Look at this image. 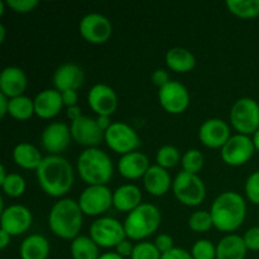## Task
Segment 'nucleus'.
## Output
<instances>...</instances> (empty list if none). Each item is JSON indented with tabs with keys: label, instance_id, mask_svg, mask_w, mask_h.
I'll return each instance as SVG.
<instances>
[{
	"label": "nucleus",
	"instance_id": "1",
	"mask_svg": "<svg viewBox=\"0 0 259 259\" xmlns=\"http://www.w3.org/2000/svg\"><path fill=\"white\" fill-rule=\"evenodd\" d=\"M40 189L52 197L67 194L73 185V169L70 162L61 156L45 157L35 171Z\"/></svg>",
	"mask_w": 259,
	"mask_h": 259
},
{
	"label": "nucleus",
	"instance_id": "2",
	"mask_svg": "<svg viewBox=\"0 0 259 259\" xmlns=\"http://www.w3.org/2000/svg\"><path fill=\"white\" fill-rule=\"evenodd\" d=\"M210 214L212 224L218 230L230 233L237 230L243 224L247 215V204L238 192L227 191L215 199Z\"/></svg>",
	"mask_w": 259,
	"mask_h": 259
},
{
	"label": "nucleus",
	"instance_id": "3",
	"mask_svg": "<svg viewBox=\"0 0 259 259\" xmlns=\"http://www.w3.org/2000/svg\"><path fill=\"white\" fill-rule=\"evenodd\" d=\"M83 212L77 201L62 199L56 202L48 215V227L56 237L73 240L78 237L83 222Z\"/></svg>",
	"mask_w": 259,
	"mask_h": 259
},
{
	"label": "nucleus",
	"instance_id": "4",
	"mask_svg": "<svg viewBox=\"0 0 259 259\" xmlns=\"http://www.w3.org/2000/svg\"><path fill=\"white\" fill-rule=\"evenodd\" d=\"M77 172L89 186L106 185L113 177V162L101 149L86 148L77 158Z\"/></svg>",
	"mask_w": 259,
	"mask_h": 259
},
{
	"label": "nucleus",
	"instance_id": "5",
	"mask_svg": "<svg viewBox=\"0 0 259 259\" xmlns=\"http://www.w3.org/2000/svg\"><path fill=\"white\" fill-rule=\"evenodd\" d=\"M161 211L152 204L139 205L131 211L124 220V230L126 238L132 240H142L157 232L161 224Z\"/></svg>",
	"mask_w": 259,
	"mask_h": 259
},
{
	"label": "nucleus",
	"instance_id": "6",
	"mask_svg": "<svg viewBox=\"0 0 259 259\" xmlns=\"http://www.w3.org/2000/svg\"><path fill=\"white\" fill-rule=\"evenodd\" d=\"M172 191L175 197L186 206H197L206 197V187L197 175L181 171L174 180Z\"/></svg>",
	"mask_w": 259,
	"mask_h": 259
},
{
	"label": "nucleus",
	"instance_id": "7",
	"mask_svg": "<svg viewBox=\"0 0 259 259\" xmlns=\"http://www.w3.org/2000/svg\"><path fill=\"white\" fill-rule=\"evenodd\" d=\"M230 123L238 134H254L259 129V104L250 98L237 100L230 110Z\"/></svg>",
	"mask_w": 259,
	"mask_h": 259
},
{
	"label": "nucleus",
	"instance_id": "8",
	"mask_svg": "<svg viewBox=\"0 0 259 259\" xmlns=\"http://www.w3.org/2000/svg\"><path fill=\"white\" fill-rule=\"evenodd\" d=\"M104 139L111 151L121 156L136 152V149L141 146L138 133L131 125L121 121L111 124L110 128L104 134Z\"/></svg>",
	"mask_w": 259,
	"mask_h": 259
},
{
	"label": "nucleus",
	"instance_id": "9",
	"mask_svg": "<svg viewBox=\"0 0 259 259\" xmlns=\"http://www.w3.org/2000/svg\"><path fill=\"white\" fill-rule=\"evenodd\" d=\"M90 238L101 248L116 247L126 238L124 225L114 218H100L90 227Z\"/></svg>",
	"mask_w": 259,
	"mask_h": 259
},
{
	"label": "nucleus",
	"instance_id": "10",
	"mask_svg": "<svg viewBox=\"0 0 259 259\" xmlns=\"http://www.w3.org/2000/svg\"><path fill=\"white\" fill-rule=\"evenodd\" d=\"M78 205L85 215L98 217L108 211L113 205V194L106 185L88 186L80 195Z\"/></svg>",
	"mask_w": 259,
	"mask_h": 259
},
{
	"label": "nucleus",
	"instance_id": "11",
	"mask_svg": "<svg viewBox=\"0 0 259 259\" xmlns=\"http://www.w3.org/2000/svg\"><path fill=\"white\" fill-rule=\"evenodd\" d=\"M80 34L86 42L93 45H101L109 40L113 33L111 22L103 14L99 13H90L81 19Z\"/></svg>",
	"mask_w": 259,
	"mask_h": 259
},
{
	"label": "nucleus",
	"instance_id": "12",
	"mask_svg": "<svg viewBox=\"0 0 259 259\" xmlns=\"http://www.w3.org/2000/svg\"><path fill=\"white\" fill-rule=\"evenodd\" d=\"M255 152V147L253 144V139L243 134H235L230 137L222 148V158L227 164L233 167L243 166L253 157Z\"/></svg>",
	"mask_w": 259,
	"mask_h": 259
},
{
	"label": "nucleus",
	"instance_id": "13",
	"mask_svg": "<svg viewBox=\"0 0 259 259\" xmlns=\"http://www.w3.org/2000/svg\"><path fill=\"white\" fill-rule=\"evenodd\" d=\"M158 100L167 113L177 115L189 108L190 94L181 82L169 81L166 86L159 89Z\"/></svg>",
	"mask_w": 259,
	"mask_h": 259
},
{
	"label": "nucleus",
	"instance_id": "14",
	"mask_svg": "<svg viewBox=\"0 0 259 259\" xmlns=\"http://www.w3.org/2000/svg\"><path fill=\"white\" fill-rule=\"evenodd\" d=\"M71 137L77 144L88 148H96L104 139V132L98 125L96 119L82 115L77 120L71 121Z\"/></svg>",
	"mask_w": 259,
	"mask_h": 259
},
{
	"label": "nucleus",
	"instance_id": "15",
	"mask_svg": "<svg viewBox=\"0 0 259 259\" xmlns=\"http://www.w3.org/2000/svg\"><path fill=\"white\" fill-rule=\"evenodd\" d=\"M32 212L23 205H10L0 217V225L10 237H17L27 232L32 225Z\"/></svg>",
	"mask_w": 259,
	"mask_h": 259
},
{
	"label": "nucleus",
	"instance_id": "16",
	"mask_svg": "<svg viewBox=\"0 0 259 259\" xmlns=\"http://www.w3.org/2000/svg\"><path fill=\"white\" fill-rule=\"evenodd\" d=\"M89 106L98 114V116H110L118 108V96L114 89L105 83H96L88 94Z\"/></svg>",
	"mask_w": 259,
	"mask_h": 259
},
{
	"label": "nucleus",
	"instance_id": "17",
	"mask_svg": "<svg viewBox=\"0 0 259 259\" xmlns=\"http://www.w3.org/2000/svg\"><path fill=\"white\" fill-rule=\"evenodd\" d=\"M230 128L224 120L207 119L199 129V139L207 148H223L230 139Z\"/></svg>",
	"mask_w": 259,
	"mask_h": 259
},
{
	"label": "nucleus",
	"instance_id": "18",
	"mask_svg": "<svg viewBox=\"0 0 259 259\" xmlns=\"http://www.w3.org/2000/svg\"><path fill=\"white\" fill-rule=\"evenodd\" d=\"M71 138V129L61 121L48 124L40 136L43 148L53 156H58V153L65 151L70 144Z\"/></svg>",
	"mask_w": 259,
	"mask_h": 259
},
{
	"label": "nucleus",
	"instance_id": "19",
	"mask_svg": "<svg viewBox=\"0 0 259 259\" xmlns=\"http://www.w3.org/2000/svg\"><path fill=\"white\" fill-rule=\"evenodd\" d=\"M85 81V73L82 68L76 63L61 65L53 75V85L56 90L63 93L66 90L77 91Z\"/></svg>",
	"mask_w": 259,
	"mask_h": 259
},
{
	"label": "nucleus",
	"instance_id": "20",
	"mask_svg": "<svg viewBox=\"0 0 259 259\" xmlns=\"http://www.w3.org/2000/svg\"><path fill=\"white\" fill-rule=\"evenodd\" d=\"M27 89V76L22 68L17 66L5 67L0 73V93L13 99L22 96Z\"/></svg>",
	"mask_w": 259,
	"mask_h": 259
},
{
	"label": "nucleus",
	"instance_id": "21",
	"mask_svg": "<svg viewBox=\"0 0 259 259\" xmlns=\"http://www.w3.org/2000/svg\"><path fill=\"white\" fill-rule=\"evenodd\" d=\"M62 106V95L56 89H46L34 98L35 115L42 119L55 118L60 114Z\"/></svg>",
	"mask_w": 259,
	"mask_h": 259
},
{
	"label": "nucleus",
	"instance_id": "22",
	"mask_svg": "<svg viewBox=\"0 0 259 259\" xmlns=\"http://www.w3.org/2000/svg\"><path fill=\"white\" fill-rule=\"evenodd\" d=\"M148 157L141 152H132L124 154L118 162V169L123 177L128 180H137L144 177L149 169Z\"/></svg>",
	"mask_w": 259,
	"mask_h": 259
},
{
	"label": "nucleus",
	"instance_id": "23",
	"mask_svg": "<svg viewBox=\"0 0 259 259\" xmlns=\"http://www.w3.org/2000/svg\"><path fill=\"white\" fill-rule=\"evenodd\" d=\"M143 184L144 189L147 190L148 194H151L152 196L159 197L169 191L174 182L171 181V176L166 168L158 166V164H154V166L149 167L147 174L144 175Z\"/></svg>",
	"mask_w": 259,
	"mask_h": 259
},
{
	"label": "nucleus",
	"instance_id": "24",
	"mask_svg": "<svg viewBox=\"0 0 259 259\" xmlns=\"http://www.w3.org/2000/svg\"><path fill=\"white\" fill-rule=\"evenodd\" d=\"M141 204H143L142 202V192L136 185H121L113 192V205L119 211L129 214Z\"/></svg>",
	"mask_w": 259,
	"mask_h": 259
},
{
	"label": "nucleus",
	"instance_id": "25",
	"mask_svg": "<svg viewBox=\"0 0 259 259\" xmlns=\"http://www.w3.org/2000/svg\"><path fill=\"white\" fill-rule=\"evenodd\" d=\"M247 252L244 239L237 234H229L218 243L217 259H245Z\"/></svg>",
	"mask_w": 259,
	"mask_h": 259
},
{
	"label": "nucleus",
	"instance_id": "26",
	"mask_svg": "<svg viewBox=\"0 0 259 259\" xmlns=\"http://www.w3.org/2000/svg\"><path fill=\"white\" fill-rule=\"evenodd\" d=\"M19 254L22 259H47L50 254V243L43 235H29L20 244Z\"/></svg>",
	"mask_w": 259,
	"mask_h": 259
},
{
	"label": "nucleus",
	"instance_id": "27",
	"mask_svg": "<svg viewBox=\"0 0 259 259\" xmlns=\"http://www.w3.org/2000/svg\"><path fill=\"white\" fill-rule=\"evenodd\" d=\"M166 63L169 70L179 73H186L194 70L196 66V58L186 48L174 47L167 51Z\"/></svg>",
	"mask_w": 259,
	"mask_h": 259
},
{
	"label": "nucleus",
	"instance_id": "28",
	"mask_svg": "<svg viewBox=\"0 0 259 259\" xmlns=\"http://www.w3.org/2000/svg\"><path fill=\"white\" fill-rule=\"evenodd\" d=\"M13 159L24 169H35L42 163L43 157L39 149L30 143H19L13 149Z\"/></svg>",
	"mask_w": 259,
	"mask_h": 259
},
{
	"label": "nucleus",
	"instance_id": "29",
	"mask_svg": "<svg viewBox=\"0 0 259 259\" xmlns=\"http://www.w3.org/2000/svg\"><path fill=\"white\" fill-rule=\"evenodd\" d=\"M99 245L86 235H78L71 242V255L73 259H98Z\"/></svg>",
	"mask_w": 259,
	"mask_h": 259
},
{
	"label": "nucleus",
	"instance_id": "30",
	"mask_svg": "<svg viewBox=\"0 0 259 259\" xmlns=\"http://www.w3.org/2000/svg\"><path fill=\"white\" fill-rule=\"evenodd\" d=\"M8 114L17 120H28V119L32 118L33 114H35L34 100L24 95L10 99Z\"/></svg>",
	"mask_w": 259,
	"mask_h": 259
},
{
	"label": "nucleus",
	"instance_id": "31",
	"mask_svg": "<svg viewBox=\"0 0 259 259\" xmlns=\"http://www.w3.org/2000/svg\"><path fill=\"white\" fill-rule=\"evenodd\" d=\"M227 7L238 18L252 19L259 17V0H228Z\"/></svg>",
	"mask_w": 259,
	"mask_h": 259
},
{
	"label": "nucleus",
	"instance_id": "32",
	"mask_svg": "<svg viewBox=\"0 0 259 259\" xmlns=\"http://www.w3.org/2000/svg\"><path fill=\"white\" fill-rule=\"evenodd\" d=\"M181 164L185 172L197 175L204 167V156L199 149H189L182 156Z\"/></svg>",
	"mask_w": 259,
	"mask_h": 259
},
{
	"label": "nucleus",
	"instance_id": "33",
	"mask_svg": "<svg viewBox=\"0 0 259 259\" xmlns=\"http://www.w3.org/2000/svg\"><path fill=\"white\" fill-rule=\"evenodd\" d=\"M180 151L174 146H163L158 149L156 156L157 164L163 168H172L181 161Z\"/></svg>",
	"mask_w": 259,
	"mask_h": 259
},
{
	"label": "nucleus",
	"instance_id": "34",
	"mask_svg": "<svg viewBox=\"0 0 259 259\" xmlns=\"http://www.w3.org/2000/svg\"><path fill=\"white\" fill-rule=\"evenodd\" d=\"M189 227L190 229L194 230L196 233H205L209 232L214 224H212V218L210 211H205V210H199L191 214L189 218Z\"/></svg>",
	"mask_w": 259,
	"mask_h": 259
},
{
	"label": "nucleus",
	"instance_id": "35",
	"mask_svg": "<svg viewBox=\"0 0 259 259\" xmlns=\"http://www.w3.org/2000/svg\"><path fill=\"white\" fill-rule=\"evenodd\" d=\"M0 185H2L3 191L10 197H19L25 191L24 179L18 174H9L5 181Z\"/></svg>",
	"mask_w": 259,
	"mask_h": 259
},
{
	"label": "nucleus",
	"instance_id": "36",
	"mask_svg": "<svg viewBox=\"0 0 259 259\" xmlns=\"http://www.w3.org/2000/svg\"><path fill=\"white\" fill-rule=\"evenodd\" d=\"M191 255L194 259H217V247L207 239H200L192 245Z\"/></svg>",
	"mask_w": 259,
	"mask_h": 259
},
{
	"label": "nucleus",
	"instance_id": "37",
	"mask_svg": "<svg viewBox=\"0 0 259 259\" xmlns=\"http://www.w3.org/2000/svg\"><path fill=\"white\" fill-rule=\"evenodd\" d=\"M162 254L154 243L142 242L134 245V250L132 253V259H161Z\"/></svg>",
	"mask_w": 259,
	"mask_h": 259
},
{
	"label": "nucleus",
	"instance_id": "38",
	"mask_svg": "<svg viewBox=\"0 0 259 259\" xmlns=\"http://www.w3.org/2000/svg\"><path fill=\"white\" fill-rule=\"evenodd\" d=\"M245 195L254 205H259V171L253 172L245 182Z\"/></svg>",
	"mask_w": 259,
	"mask_h": 259
},
{
	"label": "nucleus",
	"instance_id": "39",
	"mask_svg": "<svg viewBox=\"0 0 259 259\" xmlns=\"http://www.w3.org/2000/svg\"><path fill=\"white\" fill-rule=\"evenodd\" d=\"M5 4L15 13H29L38 7L37 0H8Z\"/></svg>",
	"mask_w": 259,
	"mask_h": 259
},
{
	"label": "nucleus",
	"instance_id": "40",
	"mask_svg": "<svg viewBox=\"0 0 259 259\" xmlns=\"http://www.w3.org/2000/svg\"><path fill=\"white\" fill-rule=\"evenodd\" d=\"M248 250L259 252V227H253L247 230L243 237Z\"/></svg>",
	"mask_w": 259,
	"mask_h": 259
},
{
	"label": "nucleus",
	"instance_id": "41",
	"mask_svg": "<svg viewBox=\"0 0 259 259\" xmlns=\"http://www.w3.org/2000/svg\"><path fill=\"white\" fill-rule=\"evenodd\" d=\"M154 245L157 247V249L161 252V254L169 252L171 249H174V239H172L171 235L168 234H159L158 237L154 240Z\"/></svg>",
	"mask_w": 259,
	"mask_h": 259
},
{
	"label": "nucleus",
	"instance_id": "42",
	"mask_svg": "<svg viewBox=\"0 0 259 259\" xmlns=\"http://www.w3.org/2000/svg\"><path fill=\"white\" fill-rule=\"evenodd\" d=\"M152 81H153L154 85L158 86V88L161 89L163 88V86H166L171 80H169L168 72H167L166 70H163V68H159V70H156L153 72V75H152Z\"/></svg>",
	"mask_w": 259,
	"mask_h": 259
},
{
	"label": "nucleus",
	"instance_id": "43",
	"mask_svg": "<svg viewBox=\"0 0 259 259\" xmlns=\"http://www.w3.org/2000/svg\"><path fill=\"white\" fill-rule=\"evenodd\" d=\"M161 259H194L192 258L191 253H189L187 250L181 249V248H174L169 252L162 254Z\"/></svg>",
	"mask_w": 259,
	"mask_h": 259
},
{
	"label": "nucleus",
	"instance_id": "44",
	"mask_svg": "<svg viewBox=\"0 0 259 259\" xmlns=\"http://www.w3.org/2000/svg\"><path fill=\"white\" fill-rule=\"evenodd\" d=\"M115 249H116V253H118L119 255H121L123 258L132 257V253H133L134 250V245L132 244L131 240L124 239L123 242L119 243V244L116 245Z\"/></svg>",
	"mask_w": 259,
	"mask_h": 259
},
{
	"label": "nucleus",
	"instance_id": "45",
	"mask_svg": "<svg viewBox=\"0 0 259 259\" xmlns=\"http://www.w3.org/2000/svg\"><path fill=\"white\" fill-rule=\"evenodd\" d=\"M61 95H62L63 105H66L67 108L77 105L78 95H77V91L76 90H66V91H63V93H61Z\"/></svg>",
	"mask_w": 259,
	"mask_h": 259
},
{
	"label": "nucleus",
	"instance_id": "46",
	"mask_svg": "<svg viewBox=\"0 0 259 259\" xmlns=\"http://www.w3.org/2000/svg\"><path fill=\"white\" fill-rule=\"evenodd\" d=\"M9 98H7L4 94L0 93V116L2 118H4L8 111H9Z\"/></svg>",
	"mask_w": 259,
	"mask_h": 259
},
{
	"label": "nucleus",
	"instance_id": "47",
	"mask_svg": "<svg viewBox=\"0 0 259 259\" xmlns=\"http://www.w3.org/2000/svg\"><path fill=\"white\" fill-rule=\"evenodd\" d=\"M66 114H67V118L71 119V121L77 120L78 118H81V116H82L81 109L78 108L77 105L70 106V108H67V111H66Z\"/></svg>",
	"mask_w": 259,
	"mask_h": 259
},
{
	"label": "nucleus",
	"instance_id": "48",
	"mask_svg": "<svg viewBox=\"0 0 259 259\" xmlns=\"http://www.w3.org/2000/svg\"><path fill=\"white\" fill-rule=\"evenodd\" d=\"M96 121H98V125L100 126L101 131L105 133L109 128L111 126V120H110V116H106V115H100L96 118Z\"/></svg>",
	"mask_w": 259,
	"mask_h": 259
},
{
	"label": "nucleus",
	"instance_id": "49",
	"mask_svg": "<svg viewBox=\"0 0 259 259\" xmlns=\"http://www.w3.org/2000/svg\"><path fill=\"white\" fill-rule=\"evenodd\" d=\"M10 238L12 237H10L7 232L0 229V249H5V248H7V245L9 244L10 242Z\"/></svg>",
	"mask_w": 259,
	"mask_h": 259
},
{
	"label": "nucleus",
	"instance_id": "50",
	"mask_svg": "<svg viewBox=\"0 0 259 259\" xmlns=\"http://www.w3.org/2000/svg\"><path fill=\"white\" fill-rule=\"evenodd\" d=\"M98 259H124L121 255H119L118 253H111V252H108V253H104V254H101L100 257Z\"/></svg>",
	"mask_w": 259,
	"mask_h": 259
},
{
	"label": "nucleus",
	"instance_id": "51",
	"mask_svg": "<svg viewBox=\"0 0 259 259\" xmlns=\"http://www.w3.org/2000/svg\"><path fill=\"white\" fill-rule=\"evenodd\" d=\"M253 144L255 147V151L259 152V129L253 134Z\"/></svg>",
	"mask_w": 259,
	"mask_h": 259
},
{
	"label": "nucleus",
	"instance_id": "52",
	"mask_svg": "<svg viewBox=\"0 0 259 259\" xmlns=\"http://www.w3.org/2000/svg\"><path fill=\"white\" fill-rule=\"evenodd\" d=\"M7 172H5V167H4V164H2V166H0V184H3V182L5 181V179H7Z\"/></svg>",
	"mask_w": 259,
	"mask_h": 259
},
{
	"label": "nucleus",
	"instance_id": "53",
	"mask_svg": "<svg viewBox=\"0 0 259 259\" xmlns=\"http://www.w3.org/2000/svg\"><path fill=\"white\" fill-rule=\"evenodd\" d=\"M5 39V27L4 24H0V42H4Z\"/></svg>",
	"mask_w": 259,
	"mask_h": 259
},
{
	"label": "nucleus",
	"instance_id": "54",
	"mask_svg": "<svg viewBox=\"0 0 259 259\" xmlns=\"http://www.w3.org/2000/svg\"><path fill=\"white\" fill-rule=\"evenodd\" d=\"M258 219H259V218H258Z\"/></svg>",
	"mask_w": 259,
	"mask_h": 259
}]
</instances>
